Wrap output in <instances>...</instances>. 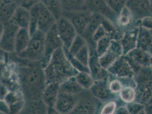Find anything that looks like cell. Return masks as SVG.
Returning a JSON list of instances; mask_svg holds the SVG:
<instances>
[{
	"instance_id": "6da1fadb",
	"label": "cell",
	"mask_w": 152,
	"mask_h": 114,
	"mask_svg": "<svg viewBox=\"0 0 152 114\" xmlns=\"http://www.w3.org/2000/svg\"><path fill=\"white\" fill-rule=\"evenodd\" d=\"M18 77L20 91L26 101L42 100L47 84L45 70L41 61L30 62L18 69Z\"/></svg>"
},
{
	"instance_id": "7a4b0ae2",
	"label": "cell",
	"mask_w": 152,
	"mask_h": 114,
	"mask_svg": "<svg viewBox=\"0 0 152 114\" xmlns=\"http://www.w3.org/2000/svg\"><path fill=\"white\" fill-rule=\"evenodd\" d=\"M44 70L47 84H61L70 78L76 76L78 73L70 63L63 47L54 52Z\"/></svg>"
},
{
	"instance_id": "3957f363",
	"label": "cell",
	"mask_w": 152,
	"mask_h": 114,
	"mask_svg": "<svg viewBox=\"0 0 152 114\" xmlns=\"http://www.w3.org/2000/svg\"><path fill=\"white\" fill-rule=\"evenodd\" d=\"M28 30L32 36L38 30L47 33L56 23V19L41 2H39L30 10Z\"/></svg>"
},
{
	"instance_id": "277c9868",
	"label": "cell",
	"mask_w": 152,
	"mask_h": 114,
	"mask_svg": "<svg viewBox=\"0 0 152 114\" xmlns=\"http://www.w3.org/2000/svg\"><path fill=\"white\" fill-rule=\"evenodd\" d=\"M135 90L136 98L135 102L146 105L152 96V68L144 67L135 74Z\"/></svg>"
},
{
	"instance_id": "5b68a950",
	"label": "cell",
	"mask_w": 152,
	"mask_h": 114,
	"mask_svg": "<svg viewBox=\"0 0 152 114\" xmlns=\"http://www.w3.org/2000/svg\"><path fill=\"white\" fill-rule=\"evenodd\" d=\"M45 51V33L38 30L32 36L26 50L17 56L27 62H38L43 59Z\"/></svg>"
},
{
	"instance_id": "8992f818",
	"label": "cell",
	"mask_w": 152,
	"mask_h": 114,
	"mask_svg": "<svg viewBox=\"0 0 152 114\" xmlns=\"http://www.w3.org/2000/svg\"><path fill=\"white\" fill-rule=\"evenodd\" d=\"M19 28L10 21L6 24L1 23V49L2 51L13 53L15 51V39Z\"/></svg>"
},
{
	"instance_id": "52a82bcc",
	"label": "cell",
	"mask_w": 152,
	"mask_h": 114,
	"mask_svg": "<svg viewBox=\"0 0 152 114\" xmlns=\"http://www.w3.org/2000/svg\"><path fill=\"white\" fill-rule=\"evenodd\" d=\"M61 47H63V44L58 33L56 24H55L45 34V56L43 59L41 61L43 69L48 64L54 52Z\"/></svg>"
},
{
	"instance_id": "ba28073f",
	"label": "cell",
	"mask_w": 152,
	"mask_h": 114,
	"mask_svg": "<svg viewBox=\"0 0 152 114\" xmlns=\"http://www.w3.org/2000/svg\"><path fill=\"white\" fill-rule=\"evenodd\" d=\"M92 14L87 10H64L63 16L72 23L78 34L83 36L89 25Z\"/></svg>"
},
{
	"instance_id": "9c48e42d",
	"label": "cell",
	"mask_w": 152,
	"mask_h": 114,
	"mask_svg": "<svg viewBox=\"0 0 152 114\" xmlns=\"http://www.w3.org/2000/svg\"><path fill=\"white\" fill-rule=\"evenodd\" d=\"M56 24L63 47L69 50L78 35L76 28L69 19L64 16L57 20Z\"/></svg>"
},
{
	"instance_id": "30bf717a",
	"label": "cell",
	"mask_w": 152,
	"mask_h": 114,
	"mask_svg": "<svg viewBox=\"0 0 152 114\" xmlns=\"http://www.w3.org/2000/svg\"><path fill=\"white\" fill-rule=\"evenodd\" d=\"M101 103L91 95L89 90H85L75 107L67 114H95Z\"/></svg>"
},
{
	"instance_id": "8fae6325",
	"label": "cell",
	"mask_w": 152,
	"mask_h": 114,
	"mask_svg": "<svg viewBox=\"0 0 152 114\" xmlns=\"http://www.w3.org/2000/svg\"><path fill=\"white\" fill-rule=\"evenodd\" d=\"M109 79H107L95 81L94 84L89 91L91 95L103 103L109 101H115L119 99L118 95L114 94L109 89Z\"/></svg>"
},
{
	"instance_id": "7c38bea8",
	"label": "cell",
	"mask_w": 152,
	"mask_h": 114,
	"mask_svg": "<svg viewBox=\"0 0 152 114\" xmlns=\"http://www.w3.org/2000/svg\"><path fill=\"white\" fill-rule=\"evenodd\" d=\"M85 9L101 15L118 26V15L109 7L106 0H86Z\"/></svg>"
},
{
	"instance_id": "4fadbf2b",
	"label": "cell",
	"mask_w": 152,
	"mask_h": 114,
	"mask_svg": "<svg viewBox=\"0 0 152 114\" xmlns=\"http://www.w3.org/2000/svg\"><path fill=\"white\" fill-rule=\"evenodd\" d=\"M129 64L135 74L144 67L150 66V58L151 56L145 51L136 48L127 55L123 56Z\"/></svg>"
},
{
	"instance_id": "5bb4252c",
	"label": "cell",
	"mask_w": 152,
	"mask_h": 114,
	"mask_svg": "<svg viewBox=\"0 0 152 114\" xmlns=\"http://www.w3.org/2000/svg\"><path fill=\"white\" fill-rule=\"evenodd\" d=\"M90 48L89 67L90 74L94 81H98L110 78L107 70L104 69L99 61V57L96 51V46H89Z\"/></svg>"
},
{
	"instance_id": "9a60e30c",
	"label": "cell",
	"mask_w": 152,
	"mask_h": 114,
	"mask_svg": "<svg viewBox=\"0 0 152 114\" xmlns=\"http://www.w3.org/2000/svg\"><path fill=\"white\" fill-rule=\"evenodd\" d=\"M123 56V49L121 41L113 40L106 52L99 57V61L102 67L107 70L120 57Z\"/></svg>"
},
{
	"instance_id": "2e32d148",
	"label": "cell",
	"mask_w": 152,
	"mask_h": 114,
	"mask_svg": "<svg viewBox=\"0 0 152 114\" xmlns=\"http://www.w3.org/2000/svg\"><path fill=\"white\" fill-rule=\"evenodd\" d=\"M126 6L131 10L134 21L152 16L149 0H127Z\"/></svg>"
},
{
	"instance_id": "e0dca14e",
	"label": "cell",
	"mask_w": 152,
	"mask_h": 114,
	"mask_svg": "<svg viewBox=\"0 0 152 114\" xmlns=\"http://www.w3.org/2000/svg\"><path fill=\"white\" fill-rule=\"evenodd\" d=\"M107 70L111 76L119 78H133L135 76L133 70L123 56L119 58Z\"/></svg>"
},
{
	"instance_id": "ac0fdd59",
	"label": "cell",
	"mask_w": 152,
	"mask_h": 114,
	"mask_svg": "<svg viewBox=\"0 0 152 114\" xmlns=\"http://www.w3.org/2000/svg\"><path fill=\"white\" fill-rule=\"evenodd\" d=\"M81 95V94L73 95L59 91L55 107L61 114H68L75 107L80 99Z\"/></svg>"
},
{
	"instance_id": "d6986e66",
	"label": "cell",
	"mask_w": 152,
	"mask_h": 114,
	"mask_svg": "<svg viewBox=\"0 0 152 114\" xmlns=\"http://www.w3.org/2000/svg\"><path fill=\"white\" fill-rule=\"evenodd\" d=\"M10 107V114H18L24 108L26 101L20 90L9 91L3 99Z\"/></svg>"
},
{
	"instance_id": "ffe728a7",
	"label": "cell",
	"mask_w": 152,
	"mask_h": 114,
	"mask_svg": "<svg viewBox=\"0 0 152 114\" xmlns=\"http://www.w3.org/2000/svg\"><path fill=\"white\" fill-rule=\"evenodd\" d=\"M139 27L125 31L121 39V43L123 49V56H126L130 51L137 47V36Z\"/></svg>"
},
{
	"instance_id": "44dd1931",
	"label": "cell",
	"mask_w": 152,
	"mask_h": 114,
	"mask_svg": "<svg viewBox=\"0 0 152 114\" xmlns=\"http://www.w3.org/2000/svg\"><path fill=\"white\" fill-rule=\"evenodd\" d=\"M60 84L50 83L47 84L42 96V101L47 107H55L59 94Z\"/></svg>"
},
{
	"instance_id": "7402d4cb",
	"label": "cell",
	"mask_w": 152,
	"mask_h": 114,
	"mask_svg": "<svg viewBox=\"0 0 152 114\" xmlns=\"http://www.w3.org/2000/svg\"><path fill=\"white\" fill-rule=\"evenodd\" d=\"M105 19H106L99 14L93 13L89 25L82 36L87 41L89 46H96V43L94 42L93 41V35Z\"/></svg>"
},
{
	"instance_id": "603a6c76",
	"label": "cell",
	"mask_w": 152,
	"mask_h": 114,
	"mask_svg": "<svg viewBox=\"0 0 152 114\" xmlns=\"http://www.w3.org/2000/svg\"><path fill=\"white\" fill-rule=\"evenodd\" d=\"M30 19V10L21 6H18L14 13L10 21L15 25L18 26L19 29L25 28L28 29Z\"/></svg>"
},
{
	"instance_id": "cb8c5ba5",
	"label": "cell",
	"mask_w": 152,
	"mask_h": 114,
	"mask_svg": "<svg viewBox=\"0 0 152 114\" xmlns=\"http://www.w3.org/2000/svg\"><path fill=\"white\" fill-rule=\"evenodd\" d=\"M117 24L119 28L126 29V31L137 27L132 26V24L140 26L139 21H134L132 14L127 6L121 10L118 15Z\"/></svg>"
},
{
	"instance_id": "d4e9b609",
	"label": "cell",
	"mask_w": 152,
	"mask_h": 114,
	"mask_svg": "<svg viewBox=\"0 0 152 114\" xmlns=\"http://www.w3.org/2000/svg\"><path fill=\"white\" fill-rule=\"evenodd\" d=\"M31 37L28 29H19L15 39L14 53L16 55H19L26 50L30 42Z\"/></svg>"
},
{
	"instance_id": "484cf974",
	"label": "cell",
	"mask_w": 152,
	"mask_h": 114,
	"mask_svg": "<svg viewBox=\"0 0 152 114\" xmlns=\"http://www.w3.org/2000/svg\"><path fill=\"white\" fill-rule=\"evenodd\" d=\"M19 5L12 0H1V23L6 24L13 17Z\"/></svg>"
},
{
	"instance_id": "4316f807",
	"label": "cell",
	"mask_w": 152,
	"mask_h": 114,
	"mask_svg": "<svg viewBox=\"0 0 152 114\" xmlns=\"http://www.w3.org/2000/svg\"><path fill=\"white\" fill-rule=\"evenodd\" d=\"M85 90L76 81L75 76L70 78L60 84L59 91L73 95H80Z\"/></svg>"
},
{
	"instance_id": "83f0119b",
	"label": "cell",
	"mask_w": 152,
	"mask_h": 114,
	"mask_svg": "<svg viewBox=\"0 0 152 114\" xmlns=\"http://www.w3.org/2000/svg\"><path fill=\"white\" fill-rule=\"evenodd\" d=\"M47 107L42 100L27 101L24 108L18 114H47Z\"/></svg>"
},
{
	"instance_id": "f1b7e54d",
	"label": "cell",
	"mask_w": 152,
	"mask_h": 114,
	"mask_svg": "<svg viewBox=\"0 0 152 114\" xmlns=\"http://www.w3.org/2000/svg\"><path fill=\"white\" fill-rule=\"evenodd\" d=\"M57 21L63 17V4L61 0H40Z\"/></svg>"
},
{
	"instance_id": "f546056e",
	"label": "cell",
	"mask_w": 152,
	"mask_h": 114,
	"mask_svg": "<svg viewBox=\"0 0 152 114\" xmlns=\"http://www.w3.org/2000/svg\"><path fill=\"white\" fill-rule=\"evenodd\" d=\"M152 42V33L150 30L140 26L136 48L148 52Z\"/></svg>"
},
{
	"instance_id": "4dcf8cb0",
	"label": "cell",
	"mask_w": 152,
	"mask_h": 114,
	"mask_svg": "<svg viewBox=\"0 0 152 114\" xmlns=\"http://www.w3.org/2000/svg\"><path fill=\"white\" fill-rule=\"evenodd\" d=\"M76 81L85 90H89L94 83V79L88 72H78L76 76Z\"/></svg>"
},
{
	"instance_id": "1f68e13d",
	"label": "cell",
	"mask_w": 152,
	"mask_h": 114,
	"mask_svg": "<svg viewBox=\"0 0 152 114\" xmlns=\"http://www.w3.org/2000/svg\"><path fill=\"white\" fill-rule=\"evenodd\" d=\"M119 97L121 101L126 104L133 103L136 98L135 88L132 86H124L120 92Z\"/></svg>"
},
{
	"instance_id": "d6a6232c",
	"label": "cell",
	"mask_w": 152,
	"mask_h": 114,
	"mask_svg": "<svg viewBox=\"0 0 152 114\" xmlns=\"http://www.w3.org/2000/svg\"><path fill=\"white\" fill-rule=\"evenodd\" d=\"M86 0H64V10H81L85 9Z\"/></svg>"
},
{
	"instance_id": "836d02e7",
	"label": "cell",
	"mask_w": 152,
	"mask_h": 114,
	"mask_svg": "<svg viewBox=\"0 0 152 114\" xmlns=\"http://www.w3.org/2000/svg\"><path fill=\"white\" fill-rule=\"evenodd\" d=\"M113 40L111 36L107 35L96 42V51L99 57H101L106 52Z\"/></svg>"
},
{
	"instance_id": "e575fe53",
	"label": "cell",
	"mask_w": 152,
	"mask_h": 114,
	"mask_svg": "<svg viewBox=\"0 0 152 114\" xmlns=\"http://www.w3.org/2000/svg\"><path fill=\"white\" fill-rule=\"evenodd\" d=\"M88 44V43L87 41L82 36L78 34L71 44L68 50L71 54L75 56L79 51L81 50L84 46Z\"/></svg>"
},
{
	"instance_id": "d590c367",
	"label": "cell",
	"mask_w": 152,
	"mask_h": 114,
	"mask_svg": "<svg viewBox=\"0 0 152 114\" xmlns=\"http://www.w3.org/2000/svg\"><path fill=\"white\" fill-rule=\"evenodd\" d=\"M65 53V55L69 61L70 63L73 66V67L77 70L78 72H88L90 73L89 67L84 66L83 64L79 62L78 60L77 59L76 57L72 54H71L68 50V49L63 47Z\"/></svg>"
},
{
	"instance_id": "8d00e7d4",
	"label": "cell",
	"mask_w": 152,
	"mask_h": 114,
	"mask_svg": "<svg viewBox=\"0 0 152 114\" xmlns=\"http://www.w3.org/2000/svg\"><path fill=\"white\" fill-rule=\"evenodd\" d=\"M77 60L84 66L88 67L89 57H90V48L89 44H86L81 50L79 51L76 56H75Z\"/></svg>"
},
{
	"instance_id": "74e56055",
	"label": "cell",
	"mask_w": 152,
	"mask_h": 114,
	"mask_svg": "<svg viewBox=\"0 0 152 114\" xmlns=\"http://www.w3.org/2000/svg\"><path fill=\"white\" fill-rule=\"evenodd\" d=\"M108 5L116 14H119L121 10L126 6L127 0H106Z\"/></svg>"
},
{
	"instance_id": "f35d334b",
	"label": "cell",
	"mask_w": 152,
	"mask_h": 114,
	"mask_svg": "<svg viewBox=\"0 0 152 114\" xmlns=\"http://www.w3.org/2000/svg\"><path fill=\"white\" fill-rule=\"evenodd\" d=\"M117 107L118 106L116 101H108L102 105L99 114H114Z\"/></svg>"
},
{
	"instance_id": "ab89813d",
	"label": "cell",
	"mask_w": 152,
	"mask_h": 114,
	"mask_svg": "<svg viewBox=\"0 0 152 114\" xmlns=\"http://www.w3.org/2000/svg\"><path fill=\"white\" fill-rule=\"evenodd\" d=\"M124 87L123 83L119 79H114L109 81V89L114 94H119L121 90Z\"/></svg>"
},
{
	"instance_id": "60d3db41",
	"label": "cell",
	"mask_w": 152,
	"mask_h": 114,
	"mask_svg": "<svg viewBox=\"0 0 152 114\" xmlns=\"http://www.w3.org/2000/svg\"><path fill=\"white\" fill-rule=\"evenodd\" d=\"M127 108L131 114H137L145 109V105L134 101L127 104Z\"/></svg>"
},
{
	"instance_id": "b9f144b4",
	"label": "cell",
	"mask_w": 152,
	"mask_h": 114,
	"mask_svg": "<svg viewBox=\"0 0 152 114\" xmlns=\"http://www.w3.org/2000/svg\"><path fill=\"white\" fill-rule=\"evenodd\" d=\"M107 32H106L105 29L103 27V26L101 25L95 31L93 37V41L94 42L96 43L97 41H98L100 39L104 37V36H107Z\"/></svg>"
},
{
	"instance_id": "7bdbcfd3",
	"label": "cell",
	"mask_w": 152,
	"mask_h": 114,
	"mask_svg": "<svg viewBox=\"0 0 152 114\" xmlns=\"http://www.w3.org/2000/svg\"><path fill=\"white\" fill-rule=\"evenodd\" d=\"M39 2H40V0H20L19 6L23 7L28 10H30L32 7Z\"/></svg>"
},
{
	"instance_id": "ee69618b",
	"label": "cell",
	"mask_w": 152,
	"mask_h": 114,
	"mask_svg": "<svg viewBox=\"0 0 152 114\" xmlns=\"http://www.w3.org/2000/svg\"><path fill=\"white\" fill-rule=\"evenodd\" d=\"M140 26L147 30H152V16L146 17L140 21Z\"/></svg>"
},
{
	"instance_id": "f6af8a7d",
	"label": "cell",
	"mask_w": 152,
	"mask_h": 114,
	"mask_svg": "<svg viewBox=\"0 0 152 114\" xmlns=\"http://www.w3.org/2000/svg\"><path fill=\"white\" fill-rule=\"evenodd\" d=\"M114 114H131L128 108L127 104H121L119 106H118L115 113Z\"/></svg>"
},
{
	"instance_id": "bcb514c9",
	"label": "cell",
	"mask_w": 152,
	"mask_h": 114,
	"mask_svg": "<svg viewBox=\"0 0 152 114\" xmlns=\"http://www.w3.org/2000/svg\"><path fill=\"white\" fill-rule=\"evenodd\" d=\"M1 113L4 114H10V107L7 102L4 100H1Z\"/></svg>"
},
{
	"instance_id": "7dc6e473",
	"label": "cell",
	"mask_w": 152,
	"mask_h": 114,
	"mask_svg": "<svg viewBox=\"0 0 152 114\" xmlns=\"http://www.w3.org/2000/svg\"><path fill=\"white\" fill-rule=\"evenodd\" d=\"M9 90L4 84L1 85V100H3L9 93Z\"/></svg>"
},
{
	"instance_id": "c3c4849f",
	"label": "cell",
	"mask_w": 152,
	"mask_h": 114,
	"mask_svg": "<svg viewBox=\"0 0 152 114\" xmlns=\"http://www.w3.org/2000/svg\"><path fill=\"white\" fill-rule=\"evenodd\" d=\"M47 114H63L59 112L55 107H47Z\"/></svg>"
},
{
	"instance_id": "681fc988",
	"label": "cell",
	"mask_w": 152,
	"mask_h": 114,
	"mask_svg": "<svg viewBox=\"0 0 152 114\" xmlns=\"http://www.w3.org/2000/svg\"><path fill=\"white\" fill-rule=\"evenodd\" d=\"M146 114H152V103L145 105L144 109Z\"/></svg>"
},
{
	"instance_id": "f907efd6",
	"label": "cell",
	"mask_w": 152,
	"mask_h": 114,
	"mask_svg": "<svg viewBox=\"0 0 152 114\" xmlns=\"http://www.w3.org/2000/svg\"><path fill=\"white\" fill-rule=\"evenodd\" d=\"M148 53L152 56V42L151 44V46H150V47H149V50L148 51Z\"/></svg>"
},
{
	"instance_id": "816d5d0a",
	"label": "cell",
	"mask_w": 152,
	"mask_h": 114,
	"mask_svg": "<svg viewBox=\"0 0 152 114\" xmlns=\"http://www.w3.org/2000/svg\"><path fill=\"white\" fill-rule=\"evenodd\" d=\"M150 3H151V8H150V10H151V13L152 15V0H149Z\"/></svg>"
},
{
	"instance_id": "f5cc1de1",
	"label": "cell",
	"mask_w": 152,
	"mask_h": 114,
	"mask_svg": "<svg viewBox=\"0 0 152 114\" xmlns=\"http://www.w3.org/2000/svg\"><path fill=\"white\" fill-rule=\"evenodd\" d=\"M149 63H150V66H151V67H152V56L151 57V58H150Z\"/></svg>"
},
{
	"instance_id": "db71d44e",
	"label": "cell",
	"mask_w": 152,
	"mask_h": 114,
	"mask_svg": "<svg viewBox=\"0 0 152 114\" xmlns=\"http://www.w3.org/2000/svg\"><path fill=\"white\" fill-rule=\"evenodd\" d=\"M146 114L145 111V110H142V111H141L140 113H139V114Z\"/></svg>"
},
{
	"instance_id": "11a10c76",
	"label": "cell",
	"mask_w": 152,
	"mask_h": 114,
	"mask_svg": "<svg viewBox=\"0 0 152 114\" xmlns=\"http://www.w3.org/2000/svg\"><path fill=\"white\" fill-rule=\"evenodd\" d=\"M12 1H14V2H17L19 5V1H20V0H12Z\"/></svg>"
},
{
	"instance_id": "9f6ffc18",
	"label": "cell",
	"mask_w": 152,
	"mask_h": 114,
	"mask_svg": "<svg viewBox=\"0 0 152 114\" xmlns=\"http://www.w3.org/2000/svg\"><path fill=\"white\" fill-rule=\"evenodd\" d=\"M152 98H151V100H150V101L149 102V103L148 104H152Z\"/></svg>"
},
{
	"instance_id": "6f0895ef",
	"label": "cell",
	"mask_w": 152,
	"mask_h": 114,
	"mask_svg": "<svg viewBox=\"0 0 152 114\" xmlns=\"http://www.w3.org/2000/svg\"><path fill=\"white\" fill-rule=\"evenodd\" d=\"M62 1V2H63L64 0H61Z\"/></svg>"
},
{
	"instance_id": "680465c9",
	"label": "cell",
	"mask_w": 152,
	"mask_h": 114,
	"mask_svg": "<svg viewBox=\"0 0 152 114\" xmlns=\"http://www.w3.org/2000/svg\"><path fill=\"white\" fill-rule=\"evenodd\" d=\"M150 31H151V33H152V30H150Z\"/></svg>"
},
{
	"instance_id": "91938a15",
	"label": "cell",
	"mask_w": 152,
	"mask_h": 114,
	"mask_svg": "<svg viewBox=\"0 0 152 114\" xmlns=\"http://www.w3.org/2000/svg\"><path fill=\"white\" fill-rule=\"evenodd\" d=\"M1 114H2V113H1Z\"/></svg>"
},
{
	"instance_id": "94428289",
	"label": "cell",
	"mask_w": 152,
	"mask_h": 114,
	"mask_svg": "<svg viewBox=\"0 0 152 114\" xmlns=\"http://www.w3.org/2000/svg\"></svg>"
}]
</instances>
